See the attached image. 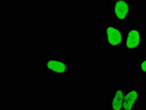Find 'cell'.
I'll return each instance as SVG.
<instances>
[{
  "label": "cell",
  "instance_id": "5",
  "mask_svg": "<svg viewBox=\"0 0 146 110\" xmlns=\"http://www.w3.org/2000/svg\"><path fill=\"white\" fill-rule=\"evenodd\" d=\"M145 92L143 85L125 84L124 94V110H137L141 103L144 101Z\"/></svg>",
  "mask_w": 146,
  "mask_h": 110
},
{
  "label": "cell",
  "instance_id": "6",
  "mask_svg": "<svg viewBox=\"0 0 146 110\" xmlns=\"http://www.w3.org/2000/svg\"><path fill=\"white\" fill-rule=\"evenodd\" d=\"M125 84L111 82L108 99V110H124Z\"/></svg>",
  "mask_w": 146,
  "mask_h": 110
},
{
  "label": "cell",
  "instance_id": "8",
  "mask_svg": "<svg viewBox=\"0 0 146 110\" xmlns=\"http://www.w3.org/2000/svg\"><path fill=\"white\" fill-rule=\"evenodd\" d=\"M3 1H5V0H0V8L3 6Z\"/></svg>",
  "mask_w": 146,
  "mask_h": 110
},
{
  "label": "cell",
  "instance_id": "1",
  "mask_svg": "<svg viewBox=\"0 0 146 110\" xmlns=\"http://www.w3.org/2000/svg\"><path fill=\"white\" fill-rule=\"evenodd\" d=\"M39 67L48 75L69 77L74 73V58L65 55H48L40 57Z\"/></svg>",
  "mask_w": 146,
  "mask_h": 110
},
{
  "label": "cell",
  "instance_id": "2",
  "mask_svg": "<svg viewBox=\"0 0 146 110\" xmlns=\"http://www.w3.org/2000/svg\"><path fill=\"white\" fill-rule=\"evenodd\" d=\"M108 14L112 22L126 28L136 21V5L133 0H109Z\"/></svg>",
  "mask_w": 146,
  "mask_h": 110
},
{
  "label": "cell",
  "instance_id": "4",
  "mask_svg": "<svg viewBox=\"0 0 146 110\" xmlns=\"http://www.w3.org/2000/svg\"><path fill=\"white\" fill-rule=\"evenodd\" d=\"M101 44L104 50L119 51L125 39V27L110 21H103L100 27Z\"/></svg>",
  "mask_w": 146,
  "mask_h": 110
},
{
  "label": "cell",
  "instance_id": "3",
  "mask_svg": "<svg viewBox=\"0 0 146 110\" xmlns=\"http://www.w3.org/2000/svg\"><path fill=\"white\" fill-rule=\"evenodd\" d=\"M146 47V30L142 22L135 21L125 28V39L122 46L124 54L134 55Z\"/></svg>",
  "mask_w": 146,
  "mask_h": 110
},
{
  "label": "cell",
  "instance_id": "7",
  "mask_svg": "<svg viewBox=\"0 0 146 110\" xmlns=\"http://www.w3.org/2000/svg\"><path fill=\"white\" fill-rule=\"evenodd\" d=\"M136 74L146 76V56L145 57H137L136 58Z\"/></svg>",
  "mask_w": 146,
  "mask_h": 110
}]
</instances>
